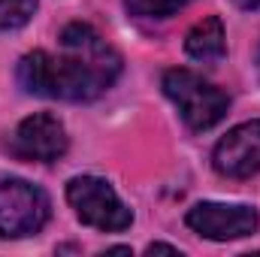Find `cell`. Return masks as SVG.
Instances as JSON below:
<instances>
[{
  "mask_svg": "<svg viewBox=\"0 0 260 257\" xmlns=\"http://www.w3.org/2000/svg\"><path fill=\"white\" fill-rule=\"evenodd\" d=\"M37 12V0H0V30L24 27Z\"/></svg>",
  "mask_w": 260,
  "mask_h": 257,
  "instance_id": "9c48e42d",
  "label": "cell"
},
{
  "mask_svg": "<svg viewBox=\"0 0 260 257\" xmlns=\"http://www.w3.org/2000/svg\"><path fill=\"white\" fill-rule=\"evenodd\" d=\"M160 85L191 130L215 127L230 109V97L221 88H215L212 82H206L203 76H197L194 70H185V67L167 70Z\"/></svg>",
  "mask_w": 260,
  "mask_h": 257,
  "instance_id": "7a4b0ae2",
  "label": "cell"
},
{
  "mask_svg": "<svg viewBox=\"0 0 260 257\" xmlns=\"http://www.w3.org/2000/svg\"><path fill=\"white\" fill-rule=\"evenodd\" d=\"M52 218V203L43 188L24 179H3L0 182V236L21 239L34 236Z\"/></svg>",
  "mask_w": 260,
  "mask_h": 257,
  "instance_id": "277c9868",
  "label": "cell"
},
{
  "mask_svg": "<svg viewBox=\"0 0 260 257\" xmlns=\"http://www.w3.org/2000/svg\"><path fill=\"white\" fill-rule=\"evenodd\" d=\"M185 52L194 61H221L227 55V37H224V24L218 15H209L203 21H197L185 37Z\"/></svg>",
  "mask_w": 260,
  "mask_h": 257,
  "instance_id": "ba28073f",
  "label": "cell"
},
{
  "mask_svg": "<svg viewBox=\"0 0 260 257\" xmlns=\"http://www.w3.org/2000/svg\"><path fill=\"white\" fill-rule=\"evenodd\" d=\"M212 167L227 179H248L260 173V118L230 130L215 145Z\"/></svg>",
  "mask_w": 260,
  "mask_h": 257,
  "instance_id": "52a82bcc",
  "label": "cell"
},
{
  "mask_svg": "<svg viewBox=\"0 0 260 257\" xmlns=\"http://www.w3.org/2000/svg\"><path fill=\"white\" fill-rule=\"evenodd\" d=\"M185 3L191 0H124L133 15H142V18H164V15H173L179 12Z\"/></svg>",
  "mask_w": 260,
  "mask_h": 257,
  "instance_id": "30bf717a",
  "label": "cell"
},
{
  "mask_svg": "<svg viewBox=\"0 0 260 257\" xmlns=\"http://www.w3.org/2000/svg\"><path fill=\"white\" fill-rule=\"evenodd\" d=\"M70 136H67L64 121L52 112H37L27 115L18 127L12 130L6 148L18 160H37V164H52L67 154Z\"/></svg>",
  "mask_w": 260,
  "mask_h": 257,
  "instance_id": "5b68a950",
  "label": "cell"
},
{
  "mask_svg": "<svg viewBox=\"0 0 260 257\" xmlns=\"http://www.w3.org/2000/svg\"><path fill=\"white\" fill-rule=\"evenodd\" d=\"M233 3H236L239 9H257L260 6V0H233Z\"/></svg>",
  "mask_w": 260,
  "mask_h": 257,
  "instance_id": "7c38bea8",
  "label": "cell"
},
{
  "mask_svg": "<svg viewBox=\"0 0 260 257\" xmlns=\"http://www.w3.org/2000/svg\"><path fill=\"white\" fill-rule=\"evenodd\" d=\"M121 73V55L91 27L73 21L61 30V52H27L18 61V85L27 94L88 103L106 94Z\"/></svg>",
  "mask_w": 260,
  "mask_h": 257,
  "instance_id": "6da1fadb",
  "label": "cell"
},
{
  "mask_svg": "<svg viewBox=\"0 0 260 257\" xmlns=\"http://www.w3.org/2000/svg\"><path fill=\"white\" fill-rule=\"evenodd\" d=\"M160 251H164V254H182L176 245H167V242H151V245L145 248V254H160Z\"/></svg>",
  "mask_w": 260,
  "mask_h": 257,
  "instance_id": "8fae6325",
  "label": "cell"
},
{
  "mask_svg": "<svg viewBox=\"0 0 260 257\" xmlns=\"http://www.w3.org/2000/svg\"><path fill=\"white\" fill-rule=\"evenodd\" d=\"M188 227L212 242H230L251 236L260 218L251 206H227V203H197L188 212Z\"/></svg>",
  "mask_w": 260,
  "mask_h": 257,
  "instance_id": "8992f818",
  "label": "cell"
},
{
  "mask_svg": "<svg viewBox=\"0 0 260 257\" xmlns=\"http://www.w3.org/2000/svg\"><path fill=\"white\" fill-rule=\"evenodd\" d=\"M67 203L73 206L76 218L88 227L121 233L133 224V212L118 200L115 188L97 176H76L67 182Z\"/></svg>",
  "mask_w": 260,
  "mask_h": 257,
  "instance_id": "3957f363",
  "label": "cell"
}]
</instances>
